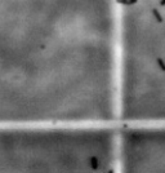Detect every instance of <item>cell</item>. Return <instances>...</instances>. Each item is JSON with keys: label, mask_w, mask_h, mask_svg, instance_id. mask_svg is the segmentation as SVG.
I'll return each instance as SVG.
<instances>
[{"label": "cell", "mask_w": 165, "mask_h": 173, "mask_svg": "<svg viewBox=\"0 0 165 173\" xmlns=\"http://www.w3.org/2000/svg\"><path fill=\"white\" fill-rule=\"evenodd\" d=\"M117 118V0H0V127Z\"/></svg>", "instance_id": "obj_1"}, {"label": "cell", "mask_w": 165, "mask_h": 173, "mask_svg": "<svg viewBox=\"0 0 165 173\" xmlns=\"http://www.w3.org/2000/svg\"><path fill=\"white\" fill-rule=\"evenodd\" d=\"M119 123H165V0H117Z\"/></svg>", "instance_id": "obj_2"}]
</instances>
